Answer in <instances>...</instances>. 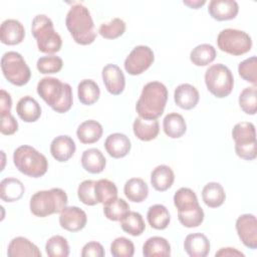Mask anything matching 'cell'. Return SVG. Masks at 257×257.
<instances>
[{
	"instance_id": "cb8c5ba5",
	"label": "cell",
	"mask_w": 257,
	"mask_h": 257,
	"mask_svg": "<svg viewBox=\"0 0 257 257\" xmlns=\"http://www.w3.org/2000/svg\"><path fill=\"white\" fill-rule=\"evenodd\" d=\"M175 181L173 170L167 165L157 166L151 173V184L156 191L165 192L169 190Z\"/></svg>"
},
{
	"instance_id": "83f0119b",
	"label": "cell",
	"mask_w": 257,
	"mask_h": 257,
	"mask_svg": "<svg viewBox=\"0 0 257 257\" xmlns=\"http://www.w3.org/2000/svg\"><path fill=\"white\" fill-rule=\"evenodd\" d=\"M143 255L145 257H169L171 245L164 237H151L143 245Z\"/></svg>"
},
{
	"instance_id": "4316f807",
	"label": "cell",
	"mask_w": 257,
	"mask_h": 257,
	"mask_svg": "<svg viewBox=\"0 0 257 257\" xmlns=\"http://www.w3.org/2000/svg\"><path fill=\"white\" fill-rule=\"evenodd\" d=\"M24 192V185L16 178H5L0 183V198L4 202H16L22 198Z\"/></svg>"
},
{
	"instance_id": "603a6c76",
	"label": "cell",
	"mask_w": 257,
	"mask_h": 257,
	"mask_svg": "<svg viewBox=\"0 0 257 257\" xmlns=\"http://www.w3.org/2000/svg\"><path fill=\"white\" fill-rule=\"evenodd\" d=\"M102 134V125L94 119L84 120L78 125L76 130L77 139L83 145H90L96 143L97 141L100 140Z\"/></svg>"
},
{
	"instance_id": "484cf974",
	"label": "cell",
	"mask_w": 257,
	"mask_h": 257,
	"mask_svg": "<svg viewBox=\"0 0 257 257\" xmlns=\"http://www.w3.org/2000/svg\"><path fill=\"white\" fill-rule=\"evenodd\" d=\"M82 168L90 174L101 173L106 165V160L103 154L96 148H90L85 150L81 156Z\"/></svg>"
},
{
	"instance_id": "d6a6232c",
	"label": "cell",
	"mask_w": 257,
	"mask_h": 257,
	"mask_svg": "<svg viewBox=\"0 0 257 257\" xmlns=\"http://www.w3.org/2000/svg\"><path fill=\"white\" fill-rule=\"evenodd\" d=\"M100 95L98 84L92 79H83L77 85L78 100L84 105L95 103Z\"/></svg>"
},
{
	"instance_id": "2e32d148",
	"label": "cell",
	"mask_w": 257,
	"mask_h": 257,
	"mask_svg": "<svg viewBox=\"0 0 257 257\" xmlns=\"http://www.w3.org/2000/svg\"><path fill=\"white\" fill-rule=\"evenodd\" d=\"M25 37V29L20 21L6 19L0 27V40L5 45L20 44Z\"/></svg>"
},
{
	"instance_id": "d6986e66",
	"label": "cell",
	"mask_w": 257,
	"mask_h": 257,
	"mask_svg": "<svg viewBox=\"0 0 257 257\" xmlns=\"http://www.w3.org/2000/svg\"><path fill=\"white\" fill-rule=\"evenodd\" d=\"M131 148V140L121 133L110 134L104 141V149L113 159L124 158L130 153Z\"/></svg>"
},
{
	"instance_id": "277c9868",
	"label": "cell",
	"mask_w": 257,
	"mask_h": 257,
	"mask_svg": "<svg viewBox=\"0 0 257 257\" xmlns=\"http://www.w3.org/2000/svg\"><path fill=\"white\" fill-rule=\"evenodd\" d=\"M31 33L40 52L53 55L61 49V37L54 29L52 20L45 14H38L32 19Z\"/></svg>"
},
{
	"instance_id": "8d00e7d4",
	"label": "cell",
	"mask_w": 257,
	"mask_h": 257,
	"mask_svg": "<svg viewBox=\"0 0 257 257\" xmlns=\"http://www.w3.org/2000/svg\"><path fill=\"white\" fill-rule=\"evenodd\" d=\"M94 195L98 203L105 205L117 198V188L115 184L107 179L95 181Z\"/></svg>"
},
{
	"instance_id": "8992f818",
	"label": "cell",
	"mask_w": 257,
	"mask_h": 257,
	"mask_svg": "<svg viewBox=\"0 0 257 257\" xmlns=\"http://www.w3.org/2000/svg\"><path fill=\"white\" fill-rule=\"evenodd\" d=\"M13 163L20 173L35 179L44 176L48 169L46 157L28 145L20 146L14 151Z\"/></svg>"
},
{
	"instance_id": "ab89813d",
	"label": "cell",
	"mask_w": 257,
	"mask_h": 257,
	"mask_svg": "<svg viewBox=\"0 0 257 257\" xmlns=\"http://www.w3.org/2000/svg\"><path fill=\"white\" fill-rule=\"evenodd\" d=\"M127 212H130V206L121 198H116L103 205V214L110 221H119Z\"/></svg>"
},
{
	"instance_id": "4fadbf2b",
	"label": "cell",
	"mask_w": 257,
	"mask_h": 257,
	"mask_svg": "<svg viewBox=\"0 0 257 257\" xmlns=\"http://www.w3.org/2000/svg\"><path fill=\"white\" fill-rule=\"evenodd\" d=\"M87 223L86 213L76 206H66L59 213V225L68 232H78Z\"/></svg>"
},
{
	"instance_id": "ee69618b",
	"label": "cell",
	"mask_w": 257,
	"mask_h": 257,
	"mask_svg": "<svg viewBox=\"0 0 257 257\" xmlns=\"http://www.w3.org/2000/svg\"><path fill=\"white\" fill-rule=\"evenodd\" d=\"M204 211L201 206L189 211L178 212L179 222L187 228H195L200 226L204 221Z\"/></svg>"
},
{
	"instance_id": "52a82bcc",
	"label": "cell",
	"mask_w": 257,
	"mask_h": 257,
	"mask_svg": "<svg viewBox=\"0 0 257 257\" xmlns=\"http://www.w3.org/2000/svg\"><path fill=\"white\" fill-rule=\"evenodd\" d=\"M232 138L235 142L236 155L246 161L257 157V142L255 125L250 121H241L234 125Z\"/></svg>"
},
{
	"instance_id": "f907efd6",
	"label": "cell",
	"mask_w": 257,
	"mask_h": 257,
	"mask_svg": "<svg viewBox=\"0 0 257 257\" xmlns=\"http://www.w3.org/2000/svg\"><path fill=\"white\" fill-rule=\"evenodd\" d=\"M216 257H244V253H242L241 251H239L236 248H232V247H224L219 249L216 253H215Z\"/></svg>"
},
{
	"instance_id": "7402d4cb",
	"label": "cell",
	"mask_w": 257,
	"mask_h": 257,
	"mask_svg": "<svg viewBox=\"0 0 257 257\" xmlns=\"http://www.w3.org/2000/svg\"><path fill=\"white\" fill-rule=\"evenodd\" d=\"M18 116L25 122H34L41 116V106L38 101L30 95L21 97L16 104Z\"/></svg>"
},
{
	"instance_id": "f546056e",
	"label": "cell",
	"mask_w": 257,
	"mask_h": 257,
	"mask_svg": "<svg viewBox=\"0 0 257 257\" xmlns=\"http://www.w3.org/2000/svg\"><path fill=\"white\" fill-rule=\"evenodd\" d=\"M163 130L169 138L179 139L183 137L187 131L186 120L182 114L178 112H170L164 117Z\"/></svg>"
},
{
	"instance_id": "d590c367",
	"label": "cell",
	"mask_w": 257,
	"mask_h": 257,
	"mask_svg": "<svg viewBox=\"0 0 257 257\" xmlns=\"http://www.w3.org/2000/svg\"><path fill=\"white\" fill-rule=\"evenodd\" d=\"M174 205L178 212H185L197 208L199 205L198 198L190 188H180L174 195Z\"/></svg>"
},
{
	"instance_id": "e575fe53",
	"label": "cell",
	"mask_w": 257,
	"mask_h": 257,
	"mask_svg": "<svg viewBox=\"0 0 257 257\" xmlns=\"http://www.w3.org/2000/svg\"><path fill=\"white\" fill-rule=\"evenodd\" d=\"M217 56L215 47L208 43L197 45L190 53V60L196 66H206L212 63Z\"/></svg>"
},
{
	"instance_id": "7c38bea8",
	"label": "cell",
	"mask_w": 257,
	"mask_h": 257,
	"mask_svg": "<svg viewBox=\"0 0 257 257\" xmlns=\"http://www.w3.org/2000/svg\"><path fill=\"white\" fill-rule=\"evenodd\" d=\"M235 228L239 239L247 248H257V220L253 214L239 216L236 220Z\"/></svg>"
},
{
	"instance_id": "c3c4849f",
	"label": "cell",
	"mask_w": 257,
	"mask_h": 257,
	"mask_svg": "<svg viewBox=\"0 0 257 257\" xmlns=\"http://www.w3.org/2000/svg\"><path fill=\"white\" fill-rule=\"evenodd\" d=\"M105 254L103 246L95 241L86 243L81 250L82 257H103Z\"/></svg>"
},
{
	"instance_id": "8fae6325",
	"label": "cell",
	"mask_w": 257,
	"mask_h": 257,
	"mask_svg": "<svg viewBox=\"0 0 257 257\" xmlns=\"http://www.w3.org/2000/svg\"><path fill=\"white\" fill-rule=\"evenodd\" d=\"M154 60V51L149 46L138 45L126 56L123 66L128 74L140 75L151 67Z\"/></svg>"
},
{
	"instance_id": "5b68a950",
	"label": "cell",
	"mask_w": 257,
	"mask_h": 257,
	"mask_svg": "<svg viewBox=\"0 0 257 257\" xmlns=\"http://www.w3.org/2000/svg\"><path fill=\"white\" fill-rule=\"evenodd\" d=\"M68 198L60 188L38 191L30 198V212L40 218L60 213L67 206Z\"/></svg>"
},
{
	"instance_id": "f1b7e54d",
	"label": "cell",
	"mask_w": 257,
	"mask_h": 257,
	"mask_svg": "<svg viewBox=\"0 0 257 257\" xmlns=\"http://www.w3.org/2000/svg\"><path fill=\"white\" fill-rule=\"evenodd\" d=\"M123 193L128 201L134 203L144 202L149 195V187L141 178H132L123 186Z\"/></svg>"
},
{
	"instance_id": "4dcf8cb0",
	"label": "cell",
	"mask_w": 257,
	"mask_h": 257,
	"mask_svg": "<svg viewBox=\"0 0 257 257\" xmlns=\"http://www.w3.org/2000/svg\"><path fill=\"white\" fill-rule=\"evenodd\" d=\"M202 199L209 208H218L226 200V193L220 183L210 182L202 190Z\"/></svg>"
},
{
	"instance_id": "b9f144b4",
	"label": "cell",
	"mask_w": 257,
	"mask_h": 257,
	"mask_svg": "<svg viewBox=\"0 0 257 257\" xmlns=\"http://www.w3.org/2000/svg\"><path fill=\"white\" fill-rule=\"evenodd\" d=\"M63 61L56 55H45L38 58L36 62L37 70L42 74L57 73L62 69Z\"/></svg>"
},
{
	"instance_id": "f6af8a7d",
	"label": "cell",
	"mask_w": 257,
	"mask_h": 257,
	"mask_svg": "<svg viewBox=\"0 0 257 257\" xmlns=\"http://www.w3.org/2000/svg\"><path fill=\"white\" fill-rule=\"evenodd\" d=\"M110 253L113 257H132L135 254V245L125 237H117L110 244Z\"/></svg>"
},
{
	"instance_id": "7dc6e473",
	"label": "cell",
	"mask_w": 257,
	"mask_h": 257,
	"mask_svg": "<svg viewBox=\"0 0 257 257\" xmlns=\"http://www.w3.org/2000/svg\"><path fill=\"white\" fill-rule=\"evenodd\" d=\"M18 131V122L16 118L11 114V112L1 115V128L2 135L11 136Z\"/></svg>"
},
{
	"instance_id": "1f68e13d",
	"label": "cell",
	"mask_w": 257,
	"mask_h": 257,
	"mask_svg": "<svg viewBox=\"0 0 257 257\" xmlns=\"http://www.w3.org/2000/svg\"><path fill=\"white\" fill-rule=\"evenodd\" d=\"M149 225L156 230L166 229L171 221L169 210L162 204H156L149 208L147 213Z\"/></svg>"
},
{
	"instance_id": "30bf717a",
	"label": "cell",
	"mask_w": 257,
	"mask_h": 257,
	"mask_svg": "<svg viewBox=\"0 0 257 257\" xmlns=\"http://www.w3.org/2000/svg\"><path fill=\"white\" fill-rule=\"evenodd\" d=\"M217 44L223 52L239 56L251 50L252 39L251 36L243 30L226 28L218 34Z\"/></svg>"
},
{
	"instance_id": "60d3db41",
	"label": "cell",
	"mask_w": 257,
	"mask_h": 257,
	"mask_svg": "<svg viewBox=\"0 0 257 257\" xmlns=\"http://www.w3.org/2000/svg\"><path fill=\"white\" fill-rule=\"evenodd\" d=\"M125 23L122 19L115 17L109 22L102 23L98 28V33L105 39H115L125 32Z\"/></svg>"
},
{
	"instance_id": "44dd1931",
	"label": "cell",
	"mask_w": 257,
	"mask_h": 257,
	"mask_svg": "<svg viewBox=\"0 0 257 257\" xmlns=\"http://www.w3.org/2000/svg\"><path fill=\"white\" fill-rule=\"evenodd\" d=\"M7 255L9 257H41V252L38 247L25 237L13 238L7 249Z\"/></svg>"
},
{
	"instance_id": "ffe728a7",
	"label": "cell",
	"mask_w": 257,
	"mask_h": 257,
	"mask_svg": "<svg viewBox=\"0 0 257 257\" xmlns=\"http://www.w3.org/2000/svg\"><path fill=\"white\" fill-rule=\"evenodd\" d=\"M210 241L202 233H192L184 240V250L191 257H206L210 252Z\"/></svg>"
},
{
	"instance_id": "7bdbcfd3",
	"label": "cell",
	"mask_w": 257,
	"mask_h": 257,
	"mask_svg": "<svg viewBox=\"0 0 257 257\" xmlns=\"http://www.w3.org/2000/svg\"><path fill=\"white\" fill-rule=\"evenodd\" d=\"M238 73L245 81L257 84V58L256 56H251L241 61L238 65Z\"/></svg>"
},
{
	"instance_id": "5bb4252c",
	"label": "cell",
	"mask_w": 257,
	"mask_h": 257,
	"mask_svg": "<svg viewBox=\"0 0 257 257\" xmlns=\"http://www.w3.org/2000/svg\"><path fill=\"white\" fill-rule=\"evenodd\" d=\"M102 81L106 90L112 95L120 94L125 87V77L121 69L115 64H106L101 71Z\"/></svg>"
},
{
	"instance_id": "9c48e42d",
	"label": "cell",
	"mask_w": 257,
	"mask_h": 257,
	"mask_svg": "<svg viewBox=\"0 0 257 257\" xmlns=\"http://www.w3.org/2000/svg\"><path fill=\"white\" fill-rule=\"evenodd\" d=\"M1 70L4 77L13 85L23 86L31 77V70L23 56L16 51H8L2 55Z\"/></svg>"
},
{
	"instance_id": "d4e9b609",
	"label": "cell",
	"mask_w": 257,
	"mask_h": 257,
	"mask_svg": "<svg viewBox=\"0 0 257 257\" xmlns=\"http://www.w3.org/2000/svg\"><path fill=\"white\" fill-rule=\"evenodd\" d=\"M133 131L139 140L150 142L158 137L160 124L157 119H145L139 116L133 123Z\"/></svg>"
},
{
	"instance_id": "3957f363",
	"label": "cell",
	"mask_w": 257,
	"mask_h": 257,
	"mask_svg": "<svg viewBox=\"0 0 257 257\" xmlns=\"http://www.w3.org/2000/svg\"><path fill=\"white\" fill-rule=\"evenodd\" d=\"M65 25L77 44L89 45L96 38L91 14L81 3H75L70 7L66 14Z\"/></svg>"
},
{
	"instance_id": "7a4b0ae2",
	"label": "cell",
	"mask_w": 257,
	"mask_h": 257,
	"mask_svg": "<svg viewBox=\"0 0 257 257\" xmlns=\"http://www.w3.org/2000/svg\"><path fill=\"white\" fill-rule=\"evenodd\" d=\"M168 100V89L160 81L148 82L136 103V110L140 117L158 119L164 112Z\"/></svg>"
},
{
	"instance_id": "816d5d0a",
	"label": "cell",
	"mask_w": 257,
	"mask_h": 257,
	"mask_svg": "<svg viewBox=\"0 0 257 257\" xmlns=\"http://www.w3.org/2000/svg\"><path fill=\"white\" fill-rule=\"evenodd\" d=\"M183 3L192 9H199L206 4L205 0H184Z\"/></svg>"
},
{
	"instance_id": "9a60e30c",
	"label": "cell",
	"mask_w": 257,
	"mask_h": 257,
	"mask_svg": "<svg viewBox=\"0 0 257 257\" xmlns=\"http://www.w3.org/2000/svg\"><path fill=\"white\" fill-rule=\"evenodd\" d=\"M208 12L217 21L232 20L239 12V5L235 0H211Z\"/></svg>"
},
{
	"instance_id": "681fc988",
	"label": "cell",
	"mask_w": 257,
	"mask_h": 257,
	"mask_svg": "<svg viewBox=\"0 0 257 257\" xmlns=\"http://www.w3.org/2000/svg\"><path fill=\"white\" fill-rule=\"evenodd\" d=\"M12 107V98L10 94L4 90H0V114H5L10 112Z\"/></svg>"
},
{
	"instance_id": "74e56055",
	"label": "cell",
	"mask_w": 257,
	"mask_h": 257,
	"mask_svg": "<svg viewBox=\"0 0 257 257\" xmlns=\"http://www.w3.org/2000/svg\"><path fill=\"white\" fill-rule=\"evenodd\" d=\"M45 251L49 257H67L69 255V244L64 237L54 235L47 240Z\"/></svg>"
},
{
	"instance_id": "ba28073f",
	"label": "cell",
	"mask_w": 257,
	"mask_h": 257,
	"mask_svg": "<svg viewBox=\"0 0 257 257\" xmlns=\"http://www.w3.org/2000/svg\"><path fill=\"white\" fill-rule=\"evenodd\" d=\"M205 83L207 89L216 97L228 96L234 87V76L226 65L217 63L209 66L205 72Z\"/></svg>"
},
{
	"instance_id": "e0dca14e",
	"label": "cell",
	"mask_w": 257,
	"mask_h": 257,
	"mask_svg": "<svg viewBox=\"0 0 257 257\" xmlns=\"http://www.w3.org/2000/svg\"><path fill=\"white\" fill-rule=\"evenodd\" d=\"M200 99L198 89L190 83L178 85L174 91L175 103L182 109L190 110L196 107Z\"/></svg>"
},
{
	"instance_id": "f35d334b",
	"label": "cell",
	"mask_w": 257,
	"mask_h": 257,
	"mask_svg": "<svg viewBox=\"0 0 257 257\" xmlns=\"http://www.w3.org/2000/svg\"><path fill=\"white\" fill-rule=\"evenodd\" d=\"M239 105L241 109L250 115H254L257 110V85L245 87L239 95Z\"/></svg>"
},
{
	"instance_id": "6da1fadb",
	"label": "cell",
	"mask_w": 257,
	"mask_h": 257,
	"mask_svg": "<svg viewBox=\"0 0 257 257\" xmlns=\"http://www.w3.org/2000/svg\"><path fill=\"white\" fill-rule=\"evenodd\" d=\"M38 95L54 111L58 113L67 112L73 103L72 88L66 82H61L58 78L46 76L37 83Z\"/></svg>"
},
{
	"instance_id": "836d02e7",
	"label": "cell",
	"mask_w": 257,
	"mask_h": 257,
	"mask_svg": "<svg viewBox=\"0 0 257 257\" xmlns=\"http://www.w3.org/2000/svg\"><path fill=\"white\" fill-rule=\"evenodd\" d=\"M119 223L121 229L125 233L135 237L142 235L146 230V224L143 219V216L135 211L127 212L119 220Z\"/></svg>"
},
{
	"instance_id": "ac0fdd59",
	"label": "cell",
	"mask_w": 257,
	"mask_h": 257,
	"mask_svg": "<svg viewBox=\"0 0 257 257\" xmlns=\"http://www.w3.org/2000/svg\"><path fill=\"white\" fill-rule=\"evenodd\" d=\"M76 150L74 141L69 136H58L50 144V154L57 162L64 163L72 158Z\"/></svg>"
},
{
	"instance_id": "bcb514c9",
	"label": "cell",
	"mask_w": 257,
	"mask_h": 257,
	"mask_svg": "<svg viewBox=\"0 0 257 257\" xmlns=\"http://www.w3.org/2000/svg\"><path fill=\"white\" fill-rule=\"evenodd\" d=\"M94 184L93 180H85L81 182L77 188V197L81 203L87 206H94L98 204L94 195Z\"/></svg>"
}]
</instances>
